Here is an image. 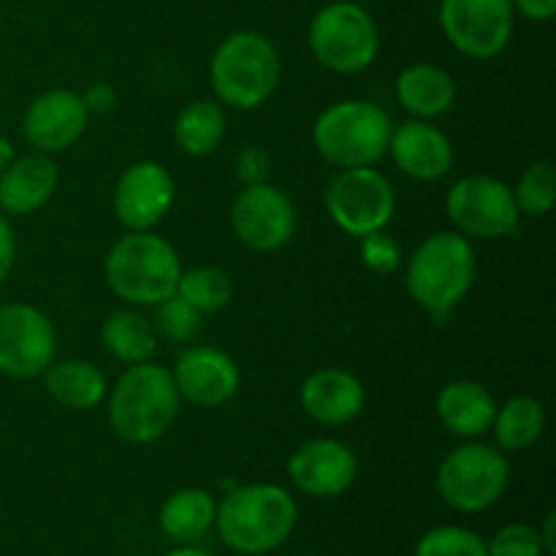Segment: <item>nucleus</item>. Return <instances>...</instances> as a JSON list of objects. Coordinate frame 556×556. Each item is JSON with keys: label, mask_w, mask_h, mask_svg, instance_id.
Returning a JSON list of instances; mask_svg holds the SVG:
<instances>
[{"label": "nucleus", "mask_w": 556, "mask_h": 556, "mask_svg": "<svg viewBox=\"0 0 556 556\" xmlns=\"http://www.w3.org/2000/svg\"><path fill=\"white\" fill-rule=\"evenodd\" d=\"M299 521L296 500L275 483L233 486L217 503L215 530L231 552L264 556L293 535Z\"/></svg>", "instance_id": "1"}, {"label": "nucleus", "mask_w": 556, "mask_h": 556, "mask_svg": "<svg viewBox=\"0 0 556 556\" xmlns=\"http://www.w3.org/2000/svg\"><path fill=\"white\" fill-rule=\"evenodd\" d=\"M109 394V424L114 434L130 445H150L174 427L179 413V391L172 369L150 362L130 364Z\"/></svg>", "instance_id": "2"}, {"label": "nucleus", "mask_w": 556, "mask_h": 556, "mask_svg": "<svg viewBox=\"0 0 556 556\" xmlns=\"http://www.w3.org/2000/svg\"><path fill=\"white\" fill-rule=\"evenodd\" d=\"M476 282V250L459 231H438L407 258L405 286L418 307L443 324Z\"/></svg>", "instance_id": "3"}, {"label": "nucleus", "mask_w": 556, "mask_h": 556, "mask_svg": "<svg viewBox=\"0 0 556 556\" xmlns=\"http://www.w3.org/2000/svg\"><path fill=\"white\" fill-rule=\"evenodd\" d=\"M103 275L117 299L136 307H155L174 296L182 264L172 242L152 231H130L112 244Z\"/></svg>", "instance_id": "4"}, {"label": "nucleus", "mask_w": 556, "mask_h": 556, "mask_svg": "<svg viewBox=\"0 0 556 556\" xmlns=\"http://www.w3.org/2000/svg\"><path fill=\"white\" fill-rule=\"evenodd\" d=\"M210 81L220 106L239 112L258 109L275 96L280 85V54L261 33H231L212 54Z\"/></svg>", "instance_id": "5"}, {"label": "nucleus", "mask_w": 556, "mask_h": 556, "mask_svg": "<svg viewBox=\"0 0 556 556\" xmlns=\"http://www.w3.org/2000/svg\"><path fill=\"white\" fill-rule=\"evenodd\" d=\"M394 123L375 101H340L318 114L313 144L326 163L337 168L375 166L389 152Z\"/></svg>", "instance_id": "6"}, {"label": "nucleus", "mask_w": 556, "mask_h": 556, "mask_svg": "<svg viewBox=\"0 0 556 556\" xmlns=\"http://www.w3.org/2000/svg\"><path fill=\"white\" fill-rule=\"evenodd\" d=\"M510 483L508 456L489 443L459 445L438 467L440 500L459 514H483L503 500Z\"/></svg>", "instance_id": "7"}, {"label": "nucleus", "mask_w": 556, "mask_h": 556, "mask_svg": "<svg viewBox=\"0 0 556 556\" xmlns=\"http://www.w3.org/2000/svg\"><path fill=\"white\" fill-rule=\"evenodd\" d=\"M313 58L334 74H358L378 60L380 33L367 9L353 0L329 3L313 16L307 30Z\"/></svg>", "instance_id": "8"}, {"label": "nucleus", "mask_w": 556, "mask_h": 556, "mask_svg": "<svg viewBox=\"0 0 556 556\" xmlns=\"http://www.w3.org/2000/svg\"><path fill=\"white\" fill-rule=\"evenodd\" d=\"M324 204L340 231L362 239L394 220L396 193L391 179L375 166L340 168L326 185Z\"/></svg>", "instance_id": "9"}, {"label": "nucleus", "mask_w": 556, "mask_h": 556, "mask_svg": "<svg viewBox=\"0 0 556 556\" xmlns=\"http://www.w3.org/2000/svg\"><path fill=\"white\" fill-rule=\"evenodd\" d=\"M445 212L467 239H508L521 228L514 188L492 174H467L445 193Z\"/></svg>", "instance_id": "10"}, {"label": "nucleus", "mask_w": 556, "mask_h": 556, "mask_svg": "<svg viewBox=\"0 0 556 556\" xmlns=\"http://www.w3.org/2000/svg\"><path fill=\"white\" fill-rule=\"evenodd\" d=\"M440 27L456 52L492 60L514 38L510 0H440Z\"/></svg>", "instance_id": "11"}, {"label": "nucleus", "mask_w": 556, "mask_h": 556, "mask_svg": "<svg viewBox=\"0 0 556 556\" xmlns=\"http://www.w3.org/2000/svg\"><path fill=\"white\" fill-rule=\"evenodd\" d=\"M58 334L47 315L25 302L0 304V375L33 380L49 369Z\"/></svg>", "instance_id": "12"}, {"label": "nucleus", "mask_w": 556, "mask_h": 556, "mask_svg": "<svg viewBox=\"0 0 556 556\" xmlns=\"http://www.w3.org/2000/svg\"><path fill=\"white\" fill-rule=\"evenodd\" d=\"M228 220L239 242L250 250L275 253L296 233V206L291 195L275 185H244L233 199Z\"/></svg>", "instance_id": "13"}, {"label": "nucleus", "mask_w": 556, "mask_h": 556, "mask_svg": "<svg viewBox=\"0 0 556 556\" xmlns=\"http://www.w3.org/2000/svg\"><path fill=\"white\" fill-rule=\"evenodd\" d=\"M177 185L157 161L130 163L114 185V215L128 231H152L172 212Z\"/></svg>", "instance_id": "14"}, {"label": "nucleus", "mask_w": 556, "mask_h": 556, "mask_svg": "<svg viewBox=\"0 0 556 556\" xmlns=\"http://www.w3.org/2000/svg\"><path fill=\"white\" fill-rule=\"evenodd\" d=\"M288 478L307 497H340L356 483L358 456L340 440H307L288 459Z\"/></svg>", "instance_id": "15"}, {"label": "nucleus", "mask_w": 556, "mask_h": 556, "mask_svg": "<svg viewBox=\"0 0 556 556\" xmlns=\"http://www.w3.org/2000/svg\"><path fill=\"white\" fill-rule=\"evenodd\" d=\"M90 112L74 90H47L33 98L22 117V134L36 152H65L85 136Z\"/></svg>", "instance_id": "16"}, {"label": "nucleus", "mask_w": 556, "mask_h": 556, "mask_svg": "<svg viewBox=\"0 0 556 556\" xmlns=\"http://www.w3.org/2000/svg\"><path fill=\"white\" fill-rule=\"evenodd\" d=\"M179 400L195 407H220L237 396L242 375L237 362L220 348L193 345L182 351L172 369Z\"/></svg>", "instance_id": "17"}, {"label": "nucleus", "mask_w": 556, "mask_h": 556, "mask_svg": "<svg viewBox=\"0 0 556 556\" xmlns=\"http://www.w3.org/2000/svg\"><path fill=\"white\" fill-rule=\"evenodd\" d=\"M402 174L416 182H438L454 166V144L429 119H407L391 130L389 152Z\"/></svg>", "instance_id": "18"}, {"label": "nucleus", "mask_w": 556, "mask_h": 556, "mask_svg": "<svg viewBox=\"0 0 556 556\" xmlns=\"http://www.w3.org/2000/svg\"><path fill=\"white\" fill-rule=\"evenodd\" d=\"M299 400H302L304 413L315 424L342 427V424H351L353 418L362 416L367 394H364V383L353 372L340 367H324L315 369L304 380Z\"/></svg>", "instance_id": "19"}, {"label": "nucleus", "mask_w": 556, "mask_h": 556, "mask_svg": "<svg viewBox=\"0 0 556 556\" xmlns=\"http://www.w3.org/2000/svg\"><path fill=\"white\" fill-rule=\"evenodd\" d=\"M58 163L43 152L20 155L0 172V212L11 217H25L38 212L58 193Z\"/></svg>", "instance_id": "20"}, {"label": "nucleus", "mask_w": 556, "mask_h": 556, "mask_svg": "<svg viewBox=\"0 0 556 556\" xmlns=\"http://www.w3.org/2000/svg\"><path fill=\"white\" fill-rule=\"evenodd\" d=\"M434 410H438L440 424L451 434L476 440L492 429L497 400L478 380H451L440 389L438 400H434Z\"/></svg>", "instance_id": "21"}, {"label": "nucleus", "mask_w": 556, "mask_h": 556, "mask_svg": "<svg viewBox=\"0 0 556 556\" xmlns=\"http://www.w3.org/2000/svg\"><path fill=\"white\" fill-rule=\"evenodd\" d=\"M396 101L416 119H434L456 101V81L434 63H413L396 76Z\"/></svg>", "instance_id": "22"}, {"label": "nucleus", "mask_w": 556, "mask_h": 556, "mask_svg": "<svg viewBox=\"0 0 556 556\" xmlns=\"http://www.w3.org/2000/svg\"><path fill=\"white\" fill-rule=\"evenodd\" d=\"M43 383H47V394L68 410H92L106 400L109 391L101 369L85 358L52 362L43 372Z\"/></svg>", "instance_id": "23"}, {"label": "nucleus", "mask_w": 556, "mask_h": 556, "mask_svg": "<svg viewBox=\"0 0 556 556\" xmlns=\"http://www.w3.org/2000/svg\"><path fill=\"white\" fill-rule=\"evenodd\" d=\"M217 500L206 489H179L161 505L157 525L174 543H195L215 527Z\"/></svg>", "instance_id": "24"}, {"label": "nucleus", "mask_w": 556, "mask_h": 556, "mask_svg": "<svg viewBox=\"0 0 556 556\" xmlns=\"http://www.w3.org/2000/svg\"><path fill=\"white\" fill-rule=\"evenodd\" d=\"M101 342L112 358L130 364L150 362L157 351V331L150 318L136 309H117L101 326Z\"/></svg>", "instance_id": "25"}, {"label": "nucleus", "mask_w": 556, "mask_h": 556, "mask_svg": "<svg viewBox=\"0 0 556 556\" xmlns=\"http://www.w3.org/2000/svg\"><path fill=\"white\" fill-rule=\"evenodd\" d=\"M546 429V410L535 396H510L505 405H497L489 432H494L497 448L503 454H519L532 448Z\"/></svg>", "instance_id": "26"}, {"label": "nucleus", "mask_w": 556, "mask_h": 556, "mask_svg": "<svg viewBox=\"0 0 556 556\" xmlns=\"http://www.w3.org/2000/svg\"><path fill=\"white\" fill-rule=\"evenodd\" d=\"M226 136V112L212 98L188 103L174 119V141L190 157H204L220 147Z\"/></svg>", "instance_id": "27"}, {"label": "nucleus", "mask_w": 556, "mask_h": 556, "mask_svg": "<svg viewBox=\"0 0 556 556\" xmlns=\"http://www.w3.org/2000/svg\"><path fill=\"white\" fill-rule=\"evenodd\" d=\"M177 293L179 299L190 304V307L204 313H220L223 307H228L233 299V282L220 266H190V269H182L177 280Z\"/></svg>", "instance_id": "28"}, {"label": "nucleus", "mask_w": 556, "mask_h": 556, "mask_svg": "<svg viewBox=\"0 0 556 556\" xmlns=\"http://www.w3.org/2000/svg\"><path fill=\"white\" fill-rule=\"evenodd\" d=\"M521 217H543L556 201V172L552 161H535L521 172L514 190Z\"/></svg>", "instance_id": "29"}, {"label": "nucleus", "mask_w": 556, "mask_h": 556, "mask_svg": "<svg viewBox=\"0 0 556 556\" xmlns=\"http://www.w3.org/2000/svg\"><path fill=\"white\" fill-rule=\"evenodd\" d=\"M413 556H489L486 541L467 527L443 525L424 532Z\"/></svg>", "instance_id": "30"}, {"label": "nucleus", "mask_w": 556, "mask_h": 556, "mask_svg": "<svg viewBox=\"0 0 556 556\" xmlns=\"http://www.w3.org/2000/svg\"><path fill=\"white\" fill-rule=\"evenodd\" d=\"M201 313L195 307H190L185 299H179L177 293L168 299H163L161 304H155V326L157 337H166L172 342H193L201 331Z\"/></svg>", "instance_id": "31"}, {"label": "nucleus", "mask_w": 556, "mask_h": 556, "mask_svg": "<svg viewBox=\"0 0 556 556\" xmlns=\"http://www.w3.org/2000/svg\"><path fill=\"white\" fill-rule=\"evenodd\" d=\"M486 552L489 556H546L538 527L525 525V521L500 527L492 541H486Z\"/></svg>", "instance_id": "32"}, {"label": "nucleus", "mask_w": 556, "mask_h": 556, "mask_svg": "<svg viewBox=\"0 0 556 556\" xmlns=\"http://www.w3.org/2000/svg\"><path fill=\"white\" fill-rule=\"evenodd\" d=\"M358 242H362V261L369 271H375V275H394V271H400L405 255H402L400 242L391 233H386V228L383 231L367 233Z\"/></svg>", "instance_id": "33"}, {"label": "nucleus", "mask_w": 556, "mask_h": 556, "mask_svg": "<svg viewBox=\"0 0 556 556\" xmlns=\"http://www.w3.org/2000/svg\"><path fill=\"white\" fill-rule=\"evenodd\" d=\"M271 155L258 144H248L237 155V177L242 185H261L269 182Z\"/></svg>", "instance_id": "34"}, {"label": "nucleus", "mask_w": 556, "mask_h": 556, "mask_svg": "<svg viewBox=\"0 0 556 556\" xmlns=\"http://www.w3.org/2000/svg\"><path fill=\"white\" fill-rule=\"evenodd\" d=\"M81 103H85V109L90 114H109L117 106V90L109 81H96V85H90L85 90Z\"/></svg>", "instance_id": "35"}, {"label": "nucleus", "mask_w": 556, "mask_h": 556, "mask_svg": "<svg viewBox=\"0 0 556 556\" xmlns=\"http://www.w3.org/2000/svg\"><path fill=\"white\" fill-rule=\"evenodd\" d=\"M14 261H16V239L14 231H11V223L9 217L0 212V286L9 280L11 269H14Z\"/></svg>", "instance_id": "36"}, {"label": "nucleus", "mask_w": 556, "mask_h": 556, "mask_svg": "<svg viewBox=\"0 0 556 556\" xmlns=\"http://www.w3.org/2000/svg\"><path fill=\"white\" fill-rule=\"evenodd\" d=\"M510 5L530 22H548L556 14V0H510Z\"/></svg>", "instance_id": "37"}, {"label": "nucleus", "mask_w": 556, "mask_h": 556, "mask_svg": "<svg viewBox=\"0 0 556 556\" xmlns=\"http://www.w3.org/2000/svg\"><path fill=\"white\" fill-rule=\"evenodd\" d=\"M538 535H541L543 543V554L546 556H556V514H546L543 525L538 527Z\"/></svg>", "instance_id": "38"}, {"label": "nucleus", "mask_w": 556, "mask_h": 556, "mask_svg": "<svg viewBox=\"0 0 556 556\" xmlns=\"http://www.w3.org/2000/svg\"><path fill=\"white\" fill-rule=\"evenodd\" d=\"M14 157H16L14 144H11L5 136H0V172H3V168H9V163L14 161Z\"/></svg>", "instance_id": "39"}, {"label": "nucleus", "mask_w": 556, "mask_h": 556, "mask_svg": "<svg viewBox=\"0 0 556 556\" xmlns=\"http://www.w3.org/2000/svg\"><path fill=\"white\" fill-rule=\"evenodd\" d=\"M163 556H215V554L204 552V548H190L188 543H185L182 548H172V552H166Z\"/></svg>", "instance_id": "40"}, {"label": "nucleus", "mask_w": 556, "mask_h": 556, "mask_svg": "<svg viewBox=\"0 0 556 556\" xmlns=\"http://www.w3.org/2000/svg\"><path fill=\"white\" fill-rule=\"evenodd\" d=\"M329 3H340V0H329Z\"/></svg>", "instance_id": "41"}, {"label": "nucleus", "mask_w": 556, "mask_h": 556, "mask_svg": "<svg viewBox=\"0 0 556 556\" xmlns=\"http://www.w3.org/2000/svg\"><path fill=\"white\" fill-rule=\"evenodd\" d=\"M0 514H3V505H0Z\"/></svg>", "instance_id": "42"}]
</instances>
